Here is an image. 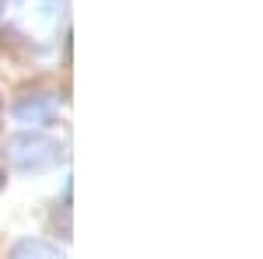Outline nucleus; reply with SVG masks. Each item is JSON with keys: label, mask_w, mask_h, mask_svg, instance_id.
Masks as SVG:
<instances>
[{"label": "nucleus", "mask_w": 263, "mask_h": 259, "mask_svg": "<svg viewBox=\"0 0 263 259\" xmlns=\"http://www.w3.org/2000/svg\"><path fill=\"white\" fill-rule=\"evenodd\" d=\"M60 0H11V25L25 39H49L60 25Z\"/></svg>", "instance_id": "obj_1"}, {"label": "nucleus", "mask_w": 263, "mask_h": 259, "mask_svg": "<svg viewBox=\"0 0 263 259\" xmlns=\"http://www.w3.org/2000/svg\"><path fill=\"white\" fill-rule=\"evenodd\" d=\"M11 161L18 172H42L60 161V144L42 133H18L11 140Z\"/></svg>", "instance_id": "obj_2"}, {"label": "nucleus", "mask_w": 263, "mask_h": 259, "mask_svg": "<svg viewBox=\"0 0 263 259\" xmlns=\"http://www.w3.org/2000/svg\"><path fill=\"white\" fill-rule=\"evenodd\" d=\"M14 119L18 123H39V126H49L57 119V98L53 95H28L14 105Z\"/></svg>", "instance_id": "obj_3"}, {"label": "nucleus", "mask_w": 263, "mask_h": 259, "mask_svg": "<svg viewBox=\"0 0 263 259\" xmlns=\"http://www.w3.org/2000/svg\"><path fill=\"white\" fill-rule=\"evenodd\" d=\"M11 259H67V256L57 245H49V242H21L11 252Z\"/></svg>", "instance_id": "obj_4"}, {"label": "nucleus", "mask_w": 263, "mask_h": 259, "mask_svg": "<svg viewBox=\"0 0 263 259\" xmlns=\"http://www.w3.org/2000/svg\"><path fill=\"white\" fill-rule=\"evenodd\" d=\"M0 186H4V175H0Z\"/></svg>", "instance_id": "obj_5"}]
</instances>
